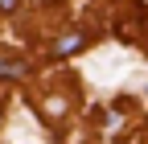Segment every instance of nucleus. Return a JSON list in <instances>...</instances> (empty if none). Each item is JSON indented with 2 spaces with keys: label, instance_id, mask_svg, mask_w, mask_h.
I'll return each mask as SVG.
<instances>
[{
  "label": "nucleus",
  "instance_id": "nucleus-1",
  "mask_svg": "<svg viewBox=\"0 0 148 144\" xmlns=\"http://www.w3.org/2000/svg\"><path fill=\"white\" fill-rule=\"evenodd\" d=\"M82 45H86V33L70 29V33H62V37L53 41V58H70V53H78Z\"/></svg>",
  "mask_w": 148,
  "mask_h": 144
},
{
  "label": "nucleus",
  "instance_id": "nucleus-2",
  "mask_svg": "<svg viewBox=\"0 0 148 144\" xmlns=\"http://www.w3.org/2000/svg\"><path fill=\"white\" fill-rule=\"evenodd\" d=\"M21 74H25L21 58H0V78H21Z\"/></svg>",
  "mask_w": 148,
  "mask_h": 144
},
{
  "label": "nucleus",
  "instance_id": "nucleus-3",
  "mask_svg": "<svg viewBox=\"0 0 148 144\" xmlns=\"http://www.w3.org/2000/svg\"><path fill=\"white\" fill-rule=\"evenodd\" d=\"M0 8H4V12H12V8H16V0H0Z\"/></svg>",
  "mask_w": 148,
  "mask_h": 144
},
{
  "label": "nucleus",
  "instance_id": "nucleus-4",
  "mask_svg": "<svg viewBox=\"0 0 148 144\" xmlns=\"http://www.w3.org/2000/svg\"><path fill=\"white\" fill-rule=\"evenodd\" d=\"M0 119H4V111H0Z\"/></svg>",
  "mask_w": 148,
  "mask_h": 144
}]
</instances>
